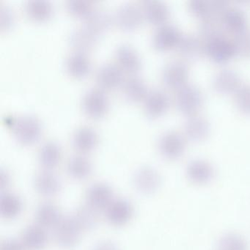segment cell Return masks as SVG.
<instances>
[{
  "mask_svg": "<svg viewBox=\"0 0 250 250\" xmlns=\"http://www.w3.org/2000/svg\"><path fill=\"white\" fill-rule=\"evenodd\" d=\"M112 187L105 183L93 184L87 191V203L97 210L106 209L113 201Z\"/></svg>",
  "mask_w": 250,
  "mask_h": 250,
  "instance_id": "obj_15",
  "label": "cell"
},
{
  "mask_svg": "<svg viewBox=\"0 0 250 250\" xmlns=\"http://www.w3.org/2000/svg\"><path fill=\"white\" fill-rule=\"evenodd\" d=\"M82 107L90 118H102L107 112L109 99L102 89H89L82 99Z\"/></svg>",
  "mask_w": 250,
  "mask_h": 250,
  "instance_id": "obj_5",
  "label": "cell"
},
{
  "mask_svg": "<svg viewBox=\"0 0 250 250\" xmlns=\"http://www.w3.org/2000/svg\"><path fill=\"white\" fill-rule=\"evenodd\" d=\"M225 30L220 19H203L199 27L200 37L204 42L225 36Z\"/></svg>",
  "mask_w": 250,
  "mask_h": 250,
  "instance_id": "obj_36",
  "label": "cell"
},
{
  "mask_svg": "<svg viewBox=\"0 0 250 250\" xmlns=\"http://www.w3.org/2000/svg\"><path fill=\"white\" fill-rule=\"evenodd\" d=\"M61 217L62 216L59 209L53 203H42L36 210V218L38 225L44 228H55Z\"/></svg>",
  "mask_w": 250,
  "mask_h": 250,
  "instance_id": "obj_33",
  "label": "cell"
},
{
  "mask_svg": "<svg viewBox=\"0 0 250 250\" xmlns=\"http://www.w3.org/2000/svg\"><path fill=\"white\" fill-rule=\"evenodd\" d=\"M61 158V149L59 145L54 141H48L41 146L39 152V161L46 169L55 167Z\"/></svg>",
  "mask_w": 250,
  "mask_h": 250,
  "instance_id": "obj_31",
  "label": "cell"
},
{
  "mask_svg": "<svg viewBox=\"0 0 250 250\" xmlns=\"http://www.w3.org/2000/svg\"><path fill=\"white\" fill-rule=\"evenodd\" d=\"M182 36L181 30L177 26L166 23L156 29L153 33L152 42L153 46L158 50H169L177 47Z\"/></svg>",
  "mask_w": 250,
  "mask_h": 250,
  "instance_id": "obj_10",
  "label": "cell"
},
{
  "mask_svg": "<svg viewBox=\"0 0 250 250\" xmlns=\"http://www.w3.org/2000/svg\"><path fill=\"white\" fill-rule=\"evenodd\" d=\"M232 42L236 55L250 58V29L247 28L235 34Z\"/></svg>",
  "mask_w": 250,
  "mask_h": 250,
  "instance_id": "obj_39",
  "label": "cell"
},
{
  "mask_svg": "<svg viewBox=\"0 0 250 250\" xmlns=\"http://www.w3.org/2000/svg\"><path fill=\"white\" fill-rule=\"evenodd\" d=\"M189 75L188 65L182 61H172L164 67L162 79L169 88L178 89L187 84Z\"/></svg>",
  "mask_w": 250,
  "mask_h": 250,
  "instance_id": "obj_8",
  "label": "cell"
},
{
  "mask_svg": "<svg viewBox=\"0 0 250 250\" xmlns=\"http://www.w3.org/2000/svg\"><path fill=\"white\" fill-rule=\"evenodd\" d=\"M96 79L101 88L112 90L123 83L122 71L115 64L105 63L97 70Z\"/></svg>",
  "mask_w": 250,
  "mask_h": 250,
  "instance_id": "obj_20",
  "label": "cell"
},
{
  "mask_svg": "<svg viewBox=\"0 0 250 250\" xmlns=\"http://www.w3.org/2000/svg\"><path fill=\"white\" fill-rule=\"evenodd\" d=\"M147 85L143 79L132 76L127 79L123 84V93L125 99L131 102L144 100L147 96Z\"/></svg>",
  "mask_w": 250,
  "mask_h": 250,
  "instance_id": "obj_28",
  "label": "cell"
},
{
  "mask_svg": "<svg viewBox=\"0 0 250 250\" xmlns=\"http://www.w3.org/2000/svg\"><path fill=\"white\" fill-rule=\"evenodd\" d=\"M82 231L74 216H62L54 228V237L60 247L74 248L80 242Z\"/></svg>",
  "mask_w": 250,
  "mask_h": 250,
  "instance_id": "obj_2",
  "label": "cell"
},
{
  "mask_svg": "<svg viewBox=\"0 0 250 250\" xmlns=\"http://www.w3.org/2000/svg\"><path fill=\"white\" fill-rule=\"evenodd\" d=\"M210 124L207 118L202 115L188 116L184 124V135L194 142L202 141L210 134Z\"/></svg>",
  "mask_w": 250,
  "mask_h": 250,
  "instance_id": "obj_19",
  "label": "cell"
},
{
  "mask_svg": "<svg viewBox=\"0 0 250 250\" xmlns=\"http://www.w3.org/2000/svg\"><path fill=\"white\" fill-rule=\"evenodd\" d=\"M203 104V92L196 84L187 83L177 91L175 104L178 110L188 116L197 114Z\"/></svg>",
  "mask_w": 250,
  "mask_h": 250,
  "instance_id": "obj_3",
  "label": "cell"
},
{
  "mask_svg": "<svg viewBox=\"0 0 250 250\" xmlns=\"http://www.w3.org/2000/svg\"><path fill=\"white\" fill-rule=\"evenodd\" d=\"M110 14L102 10H95L84 20V26L99 36L106 32L112 25Z\"/></svg>",
  "mask_w": 250,
  "mask_h": 250,
  "instance_id": "obj_30",
  "label": "cell"
},
{
  "mask_svg": "<svg viewBox=\"0 0 250 250\" xmlns=\"http://www.w3.org/2000/svg\"><path fill=\"white\" fill-rule=\"evenodd\" d=\"M162 184L160 174L155 168L144 166L139 168L133 175V184L137 191L146 195L159 190Z\"/></svg>",
  "mask_w": 250,
  "mask_h": 250,
  "instance_id": "obj_6",
  "label": "cell"
},
{
  "mask_svg": "<svg viewBox=\"0 0 250 250\" xmlns=\"http://www.w3.org/2000/svg\"><path fill=\"white\" fill-rule=\"evenodd\" d=\"M0 250H26V247L22 241L16 238H8L2 241Z\"/></svg>",
  "mask_w": 250,
  "mask_h": 250,
  "instance_id": "obj_42",
  "label": "cell"
},
{
  "mask_svg": "<svg viewBox=\"0 0 250 250\" xmlns=\"http://www.w3.org/2000/svg\"><path fill=\"white\" fill-rule=\"evenodd\" d=\"M235 103L241 112L250 114V84H241L235 92Z\"/></svg>",
  "mask_w": 250,
  "mask_h": 250,
  "instance_id": "obj_40",
  "label": "cell"
},
{
  "mask_svg": "<svg viewBox=\"0 0 250 250\" xmlns=\"http://www.w3.org/2000/svg\"><path fill=\"white\" fill-rule=\"evenodd\" d=\"M115 58L120 68L126 72L134 74L141 68V58L131 45L127 43L119 45L115 51Z\"/></svg>",
  "mask_w": 250,
  "mask_h": 250,
  "instance_id": "obj_16",
  "label": "cell"
},
{
  "mask_svg": "<svg viewBox=\"0 0 250 250\" xmlns=\"http://www.w3.org/2000/svg\"><path fill=\"white\" fill-rule=\"evenodd\" d=\"M169 102V96L166 92L161 89H153L145 98V112L150 118H159L167 110Z\"/></svg>",
  "mask_w": 250,
  "mask_h": 250,
  "instance_id": "obj_13",
  "label": "cell"
},
{
  "mask_svg": "<svg viewBox=\"0 0 250 250\" xmlns=\"http://www.w3.org/2000/svg\"><path fill=\"white\" fill-rule=\"evenodd\" d=\"M219 250H248V244L244 237L237 233H227L221 237Z\"/></svg>",
  "mask_w": 250,
  "mask_h": 250,
  "instance_id": "obj_37",
  "label": "cell"
},
{
  "mask_svg": "<svg viewBox=\"0 0 250 250\" xmlns=\"http://www.w3.org/2000/svg\"><path fill=\"white\" fill-rule=\"evenodd\" d=\"M71 141L76 150L81 153H87L96 147L98 134L94 128L84 125L75 130Z\"/></svg>",
  "mask_w": 250,
  "mask_h": 250,
  "instance_id": "obj_22",
  "label": "cell"
},
{
  "mask_svg": "<svg viewBox=\"0 0 250 250\" xmlns=\"http://www.w3.org/2000/svg\"><path fill=\"white\" fill-rule=\"evenodd\" d=\"M34 185L38 192L46 197L56 195L62 188L59 177L49 169L42 171L36 175Z\"/></svg>",
  "mask_w": 250,
  "mask_h": 250,
  "instance_id": "obj_21",
  "label": "cell"
},
{
  "mask_svg": "<svg viewBox=\"0 0 250 250\" xmlns=\"http://www.w3.org/2000/svg\"><path fill=\"white\" fill-rule=\"evenodd\" d=\"M23 203L17 194L2 192L0 197V213L5 219H14L22 211Z\"/></svg>",
  "mask_w": 250,
  "mask_h": 250,
  "instance_id": "obj_32",
  "label": "cell"
},
{
  "mask_svg": "<svg viewBox=\"0 0 250 250\" xmlns=\"http://www.w3.org/2000/svg\"><path fill=\"white\" fill-rule=\"evenodd\" d=\"M176 48L182 58L187 61H195L205 54L204 42L194 34H183Z\"/></svg>",
  "mask_w": 250,
  "mask_h": 250,
  "instance_id": "obj_17",
  "label": "cell"
},
{
  "mask_svg": "<svg viewBox=\"0 0 250 250\" xmlns=\"http://www.w3.org/2000/svg\"><path fill=\"white\" fill-rule=\"evenodd\" d=\"M74 217L83 231L91 230L99 223V210L87 203L78 208Z\"/></svg>",
  "mask_w": 250,
  "mask_h": 250,
  "instance_id": "obj_35",
  "label": "cell"
},
{
  "mask_svg": "<svg viewBox=\"0 0 250 250\" xmlns=\"http://www.w3.org/2000/svg\"><path fill=\"white\" fill-rule=\"evenodd\" d=\"M143 11L133 3H125L117 10L115 21L121 30L131 31L135 30L143 21Z\"/></svg>",
  "mask_w": 250,
  "mask_h": 250,
  "instance_id": "obj_9",
  "label": "cell"
},
{
  "mask_svg": "<svg viewBox=\"0 0 250 250\" xmlns=\"http://www.w3.org/2000/svg\"><path fill=\"white\" fill-rule=\"evenodd\" d=\"M14 17L11 10L5 5H0V29L6 31L14 24Z\"/></svg>",
  "mask_w": 250,
  "mask_h": 250,
  "instance_id": "obj_41",
  "label": "cell"
},
{
  "mask_svg": "<svg viewBox=\"0 0 250 250\" xmlns=\"http://www.w3.org/2000/svg\"><path fill=\"white\" fill-rule=\"evenodd\" d=\"M98 36L84 27H77L71 32L69 42L77 52H85L96 46Z\"/></svg>",
  "mask_w": 250,
  "mask_h": 250,
  "instance_id": "obj_25",
  "label": "cell"
},
{
  "mask_svg": "<svg viewBox=\"0 0 250 250\" xmlns=\"http://www.w3.org/2000/svg\"><path fill=\"white\" fill-rule=\"evenodd\" d=\"M134 208L128 200L124 198L114 200L106 208V217L111 225L122 226L131 220Z\"/></svg>",
  "mask_w": 250,
  "mask_h": 250,
  "instance_id": "obj_12",
  "label": "cell"
},
{
  "mask_svg": "<svg viewBox=\"0 0 250 250\" xmlns=\"http://www.w3.org/2000/svg\"><path fill=\"white\" fill-rule=\"evenodd\" d=\"M93 250H120L116 243L110 240H104L98 243Z\"/></svg>",
  "mask_w": 250,
  "mask_h": 250,
  "instance_id": "obj_43",
  "label": "cell"
},
{
  "mask_svg": "<svg viewBox=\"0 0 250 250\" xmlns=\"http://www.w3.org/2000/svg\"><path fill=\"white\" fill-rule=\"evenodd\" d=\"M205 43V54L218 63L228 62L236 55L233 42L225 36L212 39Z\"/></svg>",
  "mask_w": 250,
  "mask_h": 250,
  "instance_id": "obj_7",
  "label": "cell"
},
{
  "mask_svg": "<svg viewBox=\"0 0 250 250\" xmlns=\"http://www.w3.org/2000/svg\"><path fill=\"white\" fill-rule=\"evenodd\" d=\"M185 137L176 131L164 132L158 140V148L163 157L170 160L178 159L185 151Z\"/></svg>",
  "mask_w": 250,
  "mask_h": 250,
  "instance_id": "obj_4",
  "label": "cell"
},
{
  "mask_svg": "<svg viewBox=\"0 0 250 250\" xmlns=\"http://www.w3.org/2000/svg\"><path fill=\"white\" fill-rule=\"evenodd\" d=\"M67 170L73 178L84 180L90 176L93 166L88 158L83 155H76L68 160Z\"/></svg>",
  "mask_w": 250,
  "mask_h": 250,
  "instance_id": "obj_34",
  "label": "cell"
},
{
  "mask_svg": "<svg viewBox=\"0 0 250 250\" xmlns=\"http://www.w3.org/2000/svg\"><path fill=\"white\" fill-rule=\"evenodd\" d=\"M65 70L71 77L82 78L85 77L90 70V62L84 52H75L67 57Z\"/></svg>",
  "mask_w": 250,
  "mask_h": 250,
  "instance_id": "obj_26",
  "label": "cell"
},
{
  "mask_svg": "<svg viewBox=\"0 0 250 250\" xmlns=\"http://www.w3.org/2000/svg\"><path fill=\"white\" fill-rule=\"evenodd\" d=\"M143 17L150 24L162 25L166 24L169 17V9L165 2L159 0H152L144 2Z\"/></svg>",
  "mask_w": 250,
  "mask_h": 250,
  "instance_id": "obj_24",
  "label": "cell"
},
{
  "mask_svg": "<svg viewBox=\"0 0 250 250\" xmlns=\"http://www.w3.org/2000/svg\"><path fill=\"white\" fill-rule=\"evenodd\" d=\"M11 124L14 138L23 146L34 144L42 135V124L33 115H21L15 118Z\"/></svg>",
  "mask_w": 250,
  "mask_h": 250,
  "instance_id": "obj_1",
  "label": "cell"
},
{
  "mask_svg": "<svg viewBox=\"0 0 250 250\" xmlns=\"http://www.w3.org/2000/svg\"><path fill=\"white\" fill-rule=\"evenodd\" d=\"M67 11L73 17L84 20L90 15V13L94 11L93 3L89 1H80V0H70L65 3Z\"/></svg>",
  "mask_w": 250,
  "mask_h": 250,
  "instance_id": "obj_38",
  "label": "cell"
},
{
  "mask_svg": "<svg viewBox=\"0 0 250 250\" xmlns=\"http://www.w3.org/2000/svg\"><path fill=\"white\" fill-rule=\"evenodd\" d=\"M213 86L218 93L222 94L235 93L241 86V77L232 68H223L215 74Z\"/></svg>",
  "mask_w": 250,
  "mask_h": 250,
  "instance_id": "obj_14",
  "label": "cell"
},
{
  "mask_svg": "<svg viewBox=\"0 0 250 250\" xmlns=\"http://www.w3.org/2000/svg\"><path fill=\"white\" fill-rule=\"evenodd\" d=\"M22 242L27 250H42L47 244L48 235L41 225H30L24 230Z\"/></svg>",
  "mask_w": 250,
  "mask_h": 250,
  "instance_id": "obj_27",
  "label": "cell"
},
{
  "mask_svg": "<svg viewBox=\"0 0 250 250\" xmlns=\"http://www.w3.org/2000/svg\"><path fill=\"white\" fill-rule=\"evenodd\" d=\"M10 183V177L7 171L5 169H1L0 172V188L1 190L7 188Z\"/></svg>",
  "mask_w": 250,
  "mask_h": 250,
  "instance_id": "obj_44",
  "label": "cell"
},
{
  "mask_svg": "<svg viewBox=\"0 0 250 250\" xmlns=\"http://www.w3.org/2000/svg\"><path fill=\"white\" fill-rule=\"evenodd\" d=\"M228 2L220 0H191L188 2V8L194 15L203 19H220L228 8Z\"/></svg>",
  "mask_w": 250,
  "mask_h": 250,
  "instance_id": "obj_11",
  "label": "cell"
},
{
  "mask_svg": "<svg viewBox=\"0 0 250 250\" xmlns=\"http://www.w3.org/2000/svg\"><path fill=\"white\" fill-rule=\"evenodd\" d=\"M26 15L36 21H46L53 13L52 5L46 0H29L24 3Z\"/></svg>",
  "mask_w": 250,
  "mask_h": 250,
  "instance_id": "obj_29",
  "label": "cell"
},
{
  "mask_svg": "<svg viewBox=\"0 0 250 250\" xmlns=\"http://www.w3.org/2000/svg\"><path fill=\"white\" fill-rule=\"evenodd\" d=\"M221 21L225 30L232 32L235 35L248 28L247 14L237 7H228L221 17Z\"/></svg>",
  "mask_w": 250,
  "mask_h": 250,
  "instance_id": "obj_23",
  "label": "cell"
},
{
  "mask_svg": "<svg viewBox=\"0 0 250 250\" xmlns=\"http://www.w3.org/2000/svg\"><path fill=\"white\" fill-rule=\"evenodd\" d=\"M213 165L205 160L197 159L191 160L187 167V175L191 182L196 184H206L214 177Z\"/></svg>",
  "mask_w": 250,
  "mask_h": 250,
  "instance_id": "obj_18",
  "label": "cell"
}]
</instances>
